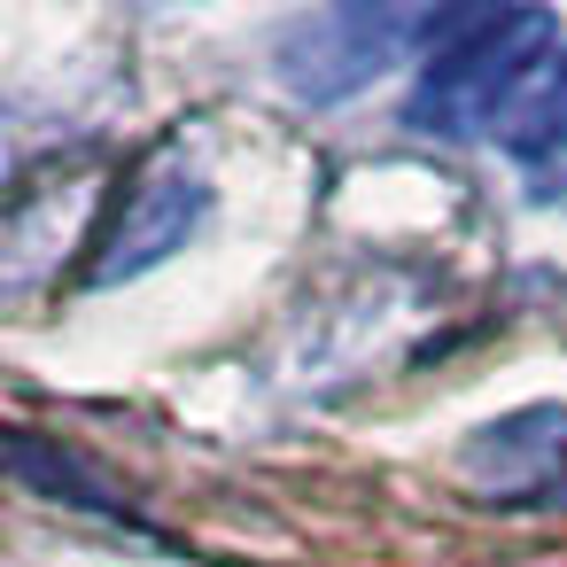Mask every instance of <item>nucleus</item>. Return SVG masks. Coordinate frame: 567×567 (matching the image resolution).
I'll return each instance as SVG.
<instances>
[{
	"label": "nucleus",
	"instance_id": "obj_1",
	"mask_svg": "<svg viewBox=\"0 0 567 567\" xmlns=\"http://www.w3.org/2000/svg\"><path fill=\"white\" fill-rule=\"evenodd\" d=\"M551 55H559V17L551 9H451V17L427 24L404 125L435 133V141L497 133L513 117V102L544 79Z\"/></svg>",
	"mask_w": 567,
	"mask_h": 567
},
{
	"label": "nucleus",
	"instance_id": "obj_2",
	"mask_svg": "<svg viewBox=\"0 0 567 567\" xmlns=\"http://www.w3.org/2000/svg\"><path fill=\"white\" fill-rule=\"evenodd\" d=\"M435 17H404V9H319L303 24H288L280 40V86L311 110L365 94L389 63H404V48H427Z\"/></svg>",
	"mask_w": 567,
	"mask_h": 567
},
{
	"label": "nucleus",
	"instance_id": "obj_3",
	"mask_svg": "<svg viewBox=\"0 0 567 567\" xmlns=\"http://www.w3.org/2000/svg\"><path fill=\"white\" fill-rule=\"evenodd\" d=\"M203 210H210V179H203L179 148H164L156 164L133 172V187L117 195L110 226L94 234V265H86V280H94V288L141 280L148 265H164L172 249H187V234L203 226Z\"/></svg>",
	"mask_w": 567,
	"mask_h": 567
},
{
	"label": "nucleus",
	"instance_id": "obj_4",
	"mask_svg": "<svg viewBox=\"0 0 567 567\" xmlns=\"http://www.w3.org/2000/svg\"><path fill=\"white\" fill-rule=\"evenodd\" d=\"M497 148L544 179H567V48L544 63V79L513 102V117L497 125Z\"/></svg>",
	"mask_w": 567,
	"mask_h": 567
},
{
	"label": "nucleus",
	"instance_id": "obj_5",
	"mask_svg": "<svg viewBox=\"0 0 567 567\" xmlns=\"http://www.w3.org/2000/svg\"><path fill=\"white\" fill-rule=\"evenodd\" d=\"M9 466H17L24 489H40V497H55V505H86V513H102V520H133V505L117 497V482H102L79 451H63V443L32 435V427L9 435Z\"/></svg>",
	"mask_w": 567,
	"mask_h": 567
},
{
	"label": "nucleus",
	"instance_id": "obj_6",
	"mask_svg": "<svg viewBox=\"0 0 567 567\" xmlns=\"http://www.w3.org/2000/svg\"><path fill=\"white\" fill-rule=\"evenodd\" d=\"M536 505H567V458H559V474L544 482V497H536Z\"/></svg>",
	"mask_w": 567,
	"mask_h": 567
}]
</instances>
